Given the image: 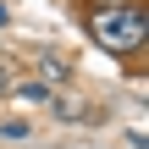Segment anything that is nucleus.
<instances>
[{"label":"nucleus","mask_w":149,"mask_h":149,"mask_svg":"<svg viewBox=\"0 0 149 149\" xmlns=\"http://www.w3.org/2000/svg\"><path fill=\"white\" fill-rule=\"evenodd\" d=\"M88 39L100 44V50H111V55H144L149 50V11L144 0H133V6H88Z\"/></svg>","instance_id":"f257e3e1"},{"label":"nucleus","mask_w":149,"mask_h":149,"mask_svg":"<svg viewBox=\"0 0 149 149\" xmlns=\"http://www.w3.org/2000/svg\"><path fill=\"white\" fill-rule=\"evenodd\" d=\"M11 100H33V105H44V100H50V83H11Z\"/></svg>","instance_id":"20e7f679"},{"label":"nucleus","mask_w":149,"mask_h":149,"mask_svg":"<svg viewBox=\"0 0 149 149\" xmlns=\"http://www.w3.org/2000/svg\"><path fill=\"white\" fill-rule=\"evenodd\" d=\"M39 72H44L50 83H61V77H72V61H61V55H39Z\"/></svg>","instance_id":"7ed1b4c3"},{"label":"nucleus","mask_w":149,"mask_h":149,"mask_svg":"<svg viewBox=\"0 0 149 149\" xmlns=\"http://www.w3.org/2000/svg\"><path fill=\"white\" fill-rule=\"evenodd\" d=\"M0 28H6V6H0Z\"/></svg>","instance_id":"6e6552de"},{"label":"nucleus","mask_w":149,"mask_h":149,"mask_svg":"<svg viewBox=\"0 0 149 149\" xmlns=\"http://www.w3.org/2000/svg\"><path fill=\"white\" fill-rule=\"evenodd\" d=\"M88 6H133V0H88Z\"/></svg>","instance_id":"423d86ee"},{"label":"nucleus","mask_w":149,"mask_h":149,"mask_svg":"<svg viewBox=\"0 0 149 149\" xmlns=\"http://www.w3.org/2000/svg\"><path fill=\"white\" fill-rule=\"evenodd\" d=\"M0 94H11V83H6V72H0Z\"/></svg>","instance_id":"0eeeda50"},{"label":"nucleus","mask_w":149,"mask_h":149,"mask_svg":"<svg viewBox=\"0 0 149 149\" xmlns=\"http://www.w3.org/2000/svg\"><path fill=\"white\" fill-rule=\"evenodd\" d=\"M50 111H55V116H61V122H100V111H88V105H83V100H55V105H50Z\"/></svg>","instance_id":"f03ea898"},{"label":"nucleus","mask_w":149,"mask_h":149,"mask_svg":"<svg viewBox=\"0 0 149 149\" xmlns=\"http://www.w3.org/2000/svg\"><path fill=\"white\" fill-rule=\"evenodd\" d=\"M28 133H33V127H28V116H6V122H0V138H6V144H22Z\"/></svg>","instance_id":"39448f33"}]
</instances>
